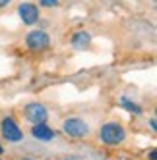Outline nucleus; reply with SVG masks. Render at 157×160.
<instances>
[{"label": "nucleus", "mask_w": 157, "mask_h": 160, "mask_svg": "<svg viewBox=\"0 0 157 160\" xmlns=\"http://www.w3.org/2000/svg\"><path fill=\"white\" fill-rule=\"evenodd\" d=\"M39 2H41L43 8H52V6L58 4V0H39Z\"/></svg>", "instance_id": "9d476101"}, {"label": "nucleus", "mask_w": 157, "mask_h": 160, "mask_svg": "<svg viewBox=\"0 0 157 160\" xmlns=\"http://www.w3.org/2000/svg\"><path fill=\"white\" fill-rule=\"evenodd\" d=\"M0 152H2V147H0Z\"/></svg>", "instance_id": "ddd939ff"}, {"label": "nucleus", "mask_w": 157, "mask_h": 160, "mask_svg": "<svg viewBox=\"0 0 157 160\" xmlns=\"http://www.w3.org/2000/svg\"><path fill=\"white\" fill-rule=\"evenodd\" d=\"M120 106L124 110H128V112H132V114H142V108L136 104V102H132L128 98H120Z\"/></svg>", "instance_id": "1a4fd4ad"}, {"label": "nucleus", "mask_w": 157, "mask_h": 160, "mask_svg": "<svg viewBox=\"0 0 157 160\" xmlns=\"http://www.w3.org/2000/svg\"><path fill=\"white\" fill-rule=\"evenodd\" d=\"M149 125H151V129H153V131H157V122H155V120H151Z\"/></svg>", "instance_id": "f8f14e48"}, {"label": "nucleus", "mask_w": 157, "mask_h": 160, "mask_svg": "<svg viewBox=\"0 0 157 160\" xmlns=\"http://www.w3.org/2000/svg\"><path fill=\"white\" fill-rule=\"evenodd\" d=\"M10 2H12V0H0V8H6Z\"/></svg>", "instance_id": "9b49d317"}, {"label": "nucleus", "mask_w": 157, "mask_h": 160, "mask_svg": "<svg viewBox=\"0 0 157 160\" xmlns=\"http://www.w3.org/2000/svg\"><path fill=\"white\" fill-rule=\"evenodd\" d=\"M2 135L10 143H19L24 139V133H21V129L18 128V123L12 118H4L2 120Z\"/></svg>", "instance_id": "7ed1b4c3"}, {"label": "nucleus", "mask_w": 157, "mask_h": 160, "mask_svg": "<svg viewBox=\"0 0 157 160\" xmlns=\"http://www.w3.org/2000/svg\"><path fill=\"white\" fill-rule=\"evenodd\" d=\"M89 42H91V35H89L87 31H78L76 35L72 37V44H74V48H78V50H84L85 47H89Z\"/></svg>", "instance_id": "6e6552de"}, {"label": "nucleus", "mask_w": 157, "mask_h": 160, "mask_svg": "<svg viewBox=\"0 0 157 160\" xmlns=\"http://www.w3.org/2000/svg\"><path fill=\"white\" fill-rule=\"evenodd\" d=\"M62 129H64L66 135L74 137V139H80V137H85V135L89 133L87 123H85L82 118H68V120H64Z\"/></svg>", "instance_id": "f03ea898"}, {"label": "nucleus", "mask_w": 157, "mask_h": 160, "mask_svg": "<svg viewBox=\"0 0 157 160\" xmlns=\"http://www.w3.org/2000/svg\"><path fill=\"white\" fill-rule=\"evenodd\" d=\"M25 42H27V47L31 50H43V48H47L51 44V37L45 31H31L27 35V39H25Z\"/></svg>", "instance_id": "423d86ee"}, {"label": "nucleus", "mask_w": 157, "mask_h": 160, "mask_svg": "<svg viewBox=\"0 0 157 160\" xmlns=\"http://www.w3.org/2000/svg\"><path fill=\"white\" fill-rule=\"evenodd\" d=\"M18 14H19V19L25 25H35L37 19H39V8L31 2H24V4H19Z\"/></svg>", "instance_id": "20e7f679"}, {"label": "nucleus", "mask_w": 157, "mask_h": 160, "mask_svg": "<svg viewBox=\"0 0 157 160\" xmlns=\"http://www.w3.org/2000/svg\"><path fill=\"white\" fill-rule=\"evenodd\" d=\"M25 118L33 123H45L49 118L47 114V108H45L43 104H39V102H31V104L25 106Z\"/></svg>", "instance_id": "39448f33"}, {"label": "nucleus", "mask_w": 157, "mask_h": 160, "mask_svg": "<svg viewBox=\"0 0 157 160\" xmlns=\"http://www.w3.org/2000/svg\"><path fill=\"white\" fill-rule=\"evenodd\" d=\"M70 160H72V158H70Z\"/></svg>", "instance_id": "4468645a"}, {"label": "nucleus", "mask_w": 157, "mask_h": 160, "mask_svg": "<svg viewBox=\"0 0 157 160\" xmlns=\"http://www.w3.org/2000/svg\"><path fill=\"white\" fill-rule=\"evenodd\" d=\"M124 129H122V125H118L116 122H109L105 123L103 128H101V141H103L105 145H120L122 141H124Z\"/></svg>", "instance_id": "f257e3e1"}, {"label": "nucleus", "mask_w": 157, "mask_h": 160, "mask_svg": "<svg viewBox=\"0 0 157 160\" xmlns=\"http://www.w3.org/2000/svg\"><path fill=\"white\" fill-rule=\"evenodd\" d=\"M31 135L39 141H52L54 139V131L49 128L47 123H35L31 129Z\"/></svg>", "instance_id": "0eeeda50"}]
</instances>
